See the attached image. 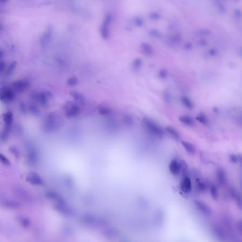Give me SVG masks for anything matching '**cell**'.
Returning a JSON list of instances; mask_svg holds the SVG:
<instances>
[{"label": "cell", "mask_w": 242, "mask_h": 242, "mask_svg": "<svg viewBox=\"0 0 242 242\" xmlns=\"http://www.w3.org/2000/svg\"><path fill=\"white\" fill-rule=\"evenodd\" d=\"M232 195L235 200L236 203L238 208L242 211V195L235 190L232 191Z\"/></svg>", "instance_id": "9a60e30c"}, {"label": "cell", "mask_w": 242, "mask_h": 242, "mask_svg": "<svg viewBox=\"0 0 242 242\" xmlns=\"http://www.w3.org/2000/svg\"><path fill=\"white\" fill-rule=\"evenodd\" d=\"M165 130L172 138H173L174 139L177 141L180 140L181 138L180 134L174 127L170 126H167L166 127Z\"/></svg>", "instance_id": "7c38bea8"}, {"label": "cell", "mask_w": 242, "mask_h": 242, "mask_svg": "<svg viewBox=\"0 0 242 242\" xmlns=\"http://www.w3.org/2000/svg\"><path fill=\"white\" fill-rule=\"evenodd\" d=\"M142 65V61L140 58L135 59L132 63V67L135 71L139 70Z\"/></svg>", "instance_id": "ffe728a7"}, {"label": "cell", "mask_w": 242, "mask_h": 242, "mask_svg": "<svg viewBox=\"0 0 242 242\" xmlns=\"http://www.w3.org/2000/svg\"><path fill=\"white\" fill-rule=\"evenodd\" d=\"M169 170L171 174L177 175L180 173V164L176 160H173L170 162L169 165Z\"/></svg>", "instance_id": "ba28073f"}, {"label": "cell", "mask_w": 242, "mask_h": 242, "mask_svg": "<svg viewBox=\"0 0 242 242\" xmlns=\"http://www.w3.org/2000/svg\"><path fill=\"white\" fill-rule=\"evenodd\" d=\"M51 97V94L50 92L47 91L42 92L38 96V101L43 105H45L48 103L50 97Z\"/></svg>", "instance_id": "8fae6325"}, {"label": "cell", "mask_w": 242, "mask_h": 242, "mask_svg": "<svg viewBox=\"0 0 242 242\" xmlns=\"http://www.w3.org/2000/svg\"><path fill=\"white\" fill-rule=\"evenodd\" d=\"M210 192L212 198L215 200H217L218 198V192L217 188L215 185H211L210 188Z\"/></svg>", "instance_id": "7402d4cb"}, {"label": "cell", "mask_w": 242, "mask_h": 242, "mask_svg": "<svg viewBox=\"0 0 242 242\" xmlns=\"http://www.w3.org/2000/svg\"><path fill=\"white\" fill-rule=\"evenodd\" d=\"M180 188L184 193H190L192 189V183L191 179L187 176L184 177L180 182Z\"/></svg>", "instance_id": "277c9868"}, {"label": "cell", "mask_w": 242, "mask_h": 242, "mask_svg": "<svg viewBox=\"0 0 242 242\" xmlns=\"http://www.w3.org/2000/svg\"><path fill=\"white\" fill-rule=\"evenodd\" d=\"M71 94L72 97H73L75 100H78V101H82V100H83V96H82V95H81V94H80V93L77 92H72L71 93Z\"/></svg>", "instance_id": "d4e9b609"}, {"label": "cell", "mask_w": 242, "mask_h": 242, "mask_svg": "<svg viewBox=\"0 0 242 242\" xmlns=\"http://www.w3.org/2000/svg\"><path fill=\"white\" fill-rule=\"evenodd\" d=\"M237 229L240 234L242 235V219L239 220L237 224Z\"/></svg>", "instance_id": "d6a6232c"}, {"label": "cell", "mask_w": 242, "mask_h": 242, "mask_svg": "<svg viewBox=\"0 0 242 242\" xmlns=\"http://www.w3.org/2000/svg\"><path fill=\"white\" fill-rule=\"evenodd\" d=\"M78 82V80L76 77H73L69 79L67 81L68 84H69L70 86H75L77 85Z\"/></svg>", "instance_id": "83f0119b"}, {"label": "cell", "mask_w": 242, "mask_h": 242, "mask_svg": "<svg viewBox=\"0 0 242 242\" xmlns=\"http://www.w3.org/2000/svg\"><path fill=\"white\" fill-rule=\"evenodd\" d=\"M142 122L146 130L149 134L159 139L164 137V131L156 122L148 117H144Z\"/></svg>", "instance_id": "6da1fadb"}, {"label": "cell", "mask_w": 242, "mask_h": 242, "mask_svg": "<svg viewBox=\"0 0 242 242\" xmlns=\"http://www.w3.org/2000/svg\"><path fill=\"white\" fill-rule=\"evenodd\" d=\"M98 112L101 115L105 116V115H108L110 114L112 112V110L111 108L107 107V106H101L98 107Z\"/></svg>", "instance_id": "d6986e66"}, {"label": "cell", "mask_w": 242, "mask_h": 242, "mask_svg": "<svg viewBox=\"0 0 242 242\" xmlns=\"http://www.w3.org/2000/svg\"></svg>", "instance_id": "e575fe53"}, {"label": "cell", "mask_w": 242, "mask_h": 242, "mask_svg": "<svg viewBox=\"0 0 242 242\" xmlns=\"http://www.w3.org/2000/svg\"><path fill=\"white\" fill-rule=\"evenodd\" d=\"M179 120L181 123L187 126L191 127L193 126L194 124L193 119L191 116L188 115H182L179 117Z\"/></svg>", "instance_id": "4fadbf2b"}, {"label": "cell", "mask_w": 242, "mask_h": 242, "mask_svg": "<svg viewBox=\"0 0 242 242\" xmlns=\"http://www.w3.org/2000/svg\"><path fill=\"white\" fill-rule=\"evenodd\" d=\"M196 187L198 190L200 191L203 192L205 191L206 188V185L203 181H201L200 179H197L196 180Z\"/></svg>", "instance_id": "603a6c76"}, {"label": "cell", "mask_w": 242, "mask_h": 242, "mask_svg": "<svg viewBox=\"0 0 242 242\" xmlns=\"http://www.w3.org/2000/svg\"><path fill=\"white\" fill-rule=\"evenodd\" d=\"M217 177L221 185H225L227 183V175L225 171L222 168H219L217 170Z\"/></svg>", "instance_id": "52a82bcc"}, {"label": "cell", "mask_w": 242, "mask_h": 242, "mask_svg": "<svg viewBox=\"0 0 242 242\" xmlns=\"http://www.w3.org/2000/svg\"><path fill=\"white\" fill-rule=\"evenodd\" d=\"M13 88L18 91H22L28 88L29 83L26 80H18L14 82L12 84Z\"/></svg>", "instance_id": "9c48e42d"}, {"label": "cell", "mask_w": 242, "mask_h": 242, "mask_svg": "<svg viewBox=\"0 0 242 242\" xmlns=\"http://www.w3.org/2000/svg\"><path fill=\"white\" fill-rule=\"evenodd\" d=\"M182 144L185 150L188 154L190 155H193L195 154L196 151V148L195 146L191 142L187 141H182Z\"/></svg>", "instance_id": "30bf717a"}, {"label": "cell", "mask_w": 242, "mask_h": 242, "mask_svg": "<svg viewBox=\"0 0 242 242\" xmlns=\"http://www.w3.org/2000/svg\"><path fill=\"white\" fill-rule=\"evenodd\" d=\"M213 234L218 239H224L225 237V234L223 231V229L218 226H215L212 228Z\"/></svg>", "instance_id": "2e32d148"}, {"label": "cell", "mask_w": 242, "mask_h": 242, "mask_svg": "<svg viewBox=\"0 0 242 242\" xmlns=\"http://www.w3.org/2000/svg\"><path fill=\"white\" fill-rule=\"evenodd\" d=\"M141 48H142L143 53L147 56H151L153 54V49L149 45L147 44H143L142 45Z\"/></svg>", "instance_id": "e0dca14e"}, {"label": "cell", "mask_w": 242, "mask_h": 242, "mask_svg": "<svg viewBox=\"0 0 242 242\" xmlns=\"http://www.w3.org/2000/svg\"><path fill=\"white\" fill-rule=\"evenodd\" d=\"M65 111L67 116L69 117H75L78 114L80 109L78 106L73 103H69L65 106Z\"/></svg>", "instance_id": "5b68a950"}, {"label": "cell", "mask_w": 242, "mask_h": 242, "mask_svg": "<svg viewBox=\"0 0 242 242\" xmlns=\"http://www.w3.org/2000/svg\"><path fill=\"white\" fill-rule=\"evenodd\" d=\"M14 98V94L12 90L8 88L2 89L1 93V99L5 102H10Z\"/></svg>", "instance_id": "8992f818"}, {"label": "cell", "mask_w": 242, "mask_h": 242, "mask_svg": "<svg viewBox=\"0 0 242 242\" xmlns=\"http://www.w3.org/2000/svg\"><path fill=\"white\" fill-rule=\"evenodd\" d=\"M16 66V62H12V63H11L9 67L7 68V71H6V73L7 74H10L11 73L12 71H14V69Z\"/></svg>", "instance_id": "4316f807"}, {"label": "cell", "mask_w": 242, "mask_h": 242, "mask_svg": "<svg viewBox=\"0 0 242 242\" xmlns=\"http://www.w3.org/2000/svg\"><path fill=\"white\" fill-rule=\"evenodd\" d=\"M56 115L54 113L49 115L44 123V128L48 131L53 130L57 126V122Z\"/></svg>", "instance_id": "3957f363"}, {"label": "cell", "mask_w": 242, "mask_h": 242, "mask_svg": "<svg viewBox=\"0 0 242 242\" xmlns=\"http://www.w3.org/2000/svg\"><path fill=\"white\" fill-rule=\"evenodd\" d=\"M164 100L167 103H169L171 101V97L170 93L168 92H165L164 93Z\"/></svg>", "instance_id": "1f68e13d"}, {"label": "cell", "mask_w": 242, "mask_h": 242, "mask_svg": "<svg viewBox=\"0 0 242 242\" xmlns=\"http://www.w3.org/2000/svg\"><path fill=\"white\" fill-rule=\"evenodd\" d=\"M12 120H13V116L11 112H8L4 114L3 115V121L6 125L5 129L10 130V126H11L12 123Z\"/></svg>", "instance_id": "5bb4252c"}, {"label": "cell", "mask_w": 242, "mask_h": 242, "mask_svg": "<svg viewBox=\"0 0 242 242\" xmlns=\"http://www.w3.org/2000/svg\"><path fill=\"white\" fill-rule=\"evenodd\" d=\"M118 230L115 228H110L106 231V235L111 237H116L119 235Z\"/></svg>", "instance_id": "cb8c5ba5"}, {"label": "cell", "mask_w": 242, "mask_h": 242, "mask_svg": "<svg viewBox=\"0 0 242 242\" xmlns=\"http://www.w3.org/2000/svg\"><path fill=\"white\" fill-rule=\"evenodd\" d=\"M179 164H180V169L181 171H185L187 170V168H188V165L186 164V162L184 161V160H182L179 162Z\"/></svg>", "instance_id": "4dcf8cb0"}, {"label": "cell", "mask_w": 242, "mask_h": 242, "mask_svg": "<svg viewBox=\"0 0 242 242\" xmlns=\"http://www.w3.org/2000/svg\"><path fill=\"white\" fill-rule=\"evenodd\" d=\"M167 71L165 69H161L159 71V73H158V76H159V78L161 79H165L167 77Z\"/></svg>", "instance_id": "f1b7e54d"}, {"label": "cell", "mask_w": 242, "mask_h": 242, "mask_svg": "<svg viewBox=\"0 0 242 242\" xmlns=\"http://www.w3.org/2000/svg\"><path fill=\"white\" fill-rule=\"evenodd\" d=\"M194 205L198 211L203 215L207 217H210L212 215V211L210 207L202 201L196 200L194 201Z\"/></svg>", "instance_id": "7a4b0ae2"}, {"label": "cell", "mask_w": 242, "mask_h": 242, "mask_svg": "<svg viewBox=\"0 0 242 242\" xmlns=\"http://www.w3.org/2000/svg\"><path fill=\"white\" fill-rule=\"evenodd\" d=\"M239 162L242 166V155H239Z\"/></svg>", "instance_id": "836d02e7"}, {"label": "cell", "mask_w": 242, "mask_h": 242, "mask_svg": "<svg viewBox=\"0 0 242 242\" xmlns=\"http://www.w3.org/2000/svg\"><path fill=\"white\" fill-rule=\"evenodd\" d=\"M229 159L232 163L236 164L239 162V156L235 154H231L229 156Z\"/></svg>", "instance_id": "484cf974"}, {"label": "cell", "mask_w": 242, "mask_h": 242, "mask_svg": "<svg viewBox=\"0 0 242 242\" xmlns=\"http://www.w3.org/2000/svg\"><path fill=\"white\" fill-rule=\"evenodd\" d=\"M29 110L31 113L34 115H37L39 114V110L38 107L35 105H31L29 106Z\"/></svg>", "instance_id": "f546056e"}, {"label": "cell", "mask_w": 242, "mask_h": 242, "mask_svg": "<svg viewBox=\"0 0 242 242\" xmlns=\"http://www.w3.org/2000/svg\"><path fill=\"white\" fill-rule=\"evenodd\" d=\"M123 122L125 125L127 126H131L133 124L134 122V120L132 116L130 115H126L123 116Z\"/></svg>", "instance_id": "44dd1931"}, {"label": "cell", "mask_w": 242, "mask_h": 242, "mask_svg": "<svg viewBox=\"0 0 242 242\" xmlns=\"http://www.w3.org/2000/svg\"><path fill=\"white\" fill-rule=\"evenodd\" d=\"M181 102L183 104L189 109H192L193 107V104L192 101L188 97L183 96L181 98Z\"/></svg>", "instance_id": "ac0fdd59"}]
</instances>
